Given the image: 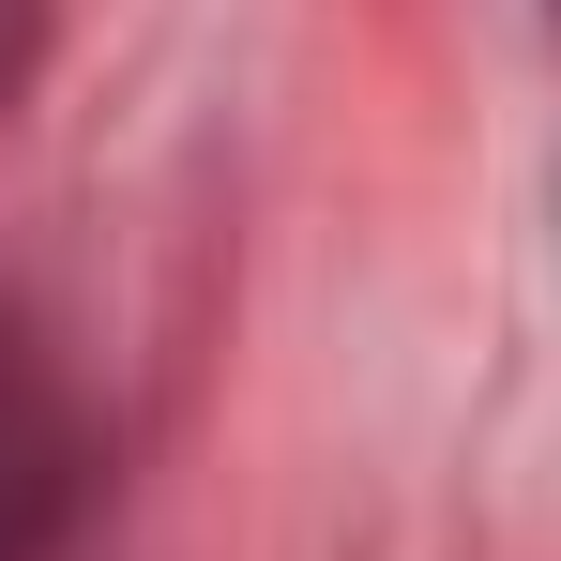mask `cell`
I'll return each instance as SVG.
<instances>
[{
  "label": "cell",
  "mask_w": 561,
  "mask_h": 561,
  "mask_svg": "<svg viewBox=\"0 0 561 561\" xmlns=\"http://www.w3.org/2000/svg\"><path fill=\"white\" fill-rule=\"evenodd\" d=\"M77 501H92V425L31 334H0V561H61Z\"/></svg>",
  "instance_id": "cell-1"
},
{
  "label": "cell",
  "mask_w": 561,
  "mask_h": 561,
  "mask_svg": "<svg viewBox=\"0 0 561 561\" xmlns=\"http://www.w3.org/2000/svg\"><path fill=\"white\" fill-rule=\"evenodd\" d=\"M46 31H61V0H0V106L31 92V61H46Z\"/></svg>",
  "instance_id": "cell-2"
}]
</instances>
